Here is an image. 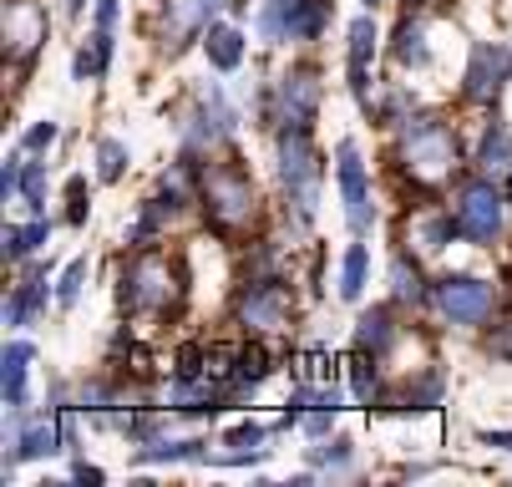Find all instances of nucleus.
<instances>
[{
	"mask_svg": "<svg viewBox=\"0 0 512 487\" xmlns=\"http://www.w3.org/2000/svg\"><path fill=\"white\" fill-rule=\"evenodd\" d=\"M198 203L218 234H244L259 214V198H254V178L239 163H213L198 178Z\"/></svg>",
	"mask_w": 512,
	"mask_h": 487,
	"instance_id": "f257e3e1",
	"label": "nucleus"
},
{
	"mask_svg": "<svg viewBox=\"0 0 512 487\" xmlns=\"http://www.w3.org/2000/svg\"><path fill=\"white\" fill-rule=\"evenodd\" d=\"M178 300H183V269L168 254L142 249L122 269V310L127 315H168Z\"/></svg>",
	"mask_w": 512,
	"mask_h": 487,
	"instance_id": "f03ea898",
	"label": "nucleus"
},
{
	"mask_svg": "<svg viewBox=\"0 0 512 487\" xmlns=\"http://www.w3.org/2000/svg\"><path fill=\"white\" fill-rule=\"evenodd\" d=\"M396 158L421 188H436V183H447L452 168H457V137H452V127L442 117H406Z\"/></svg>",
	"mask_w": 512,
	"mask_h": 487,
	"instance_id": "7ed1b4c3",
	"label": "nucleus"
},
{
	"mask_svg": "<svg viewBox=\"0 0 512 487\" xmlns=\"http://www.w3.org/2000/svg\"><path fill=\"white\" fill-rule=\"evenodd\" d=\"M279 178L289 188V203H295L300 224H310L315 203H320V153L310 143V127H279Z\"/></svg>",
	"mask_w": 512,
	"mask_h": 487,
	"instance_id": "20e7f679",
	"label": "nucleus"
},
{
	"mask_svg": "<svg viewBox=\"0 0 512 487\" xmlns=\"http://www.w3.org/2000/svg\"><path fill=\"white\" fill-rule=\"evenodd\" d=\"M335 16V0H264L259 6V36L269 46L284 41H315Z\"/></svg>",
	"mask_w": 512,
	"mask_h": 487,
	"instance_id": "39448f33",
	"label": "nucleus"
},
{
	"mask_svg": "<svg viewBox=\"0 0 512 487\" xmlns=\"http://www.w3.org/2000/svg\"><path fill=\"white\" fill-rule=\"evenodd\" d=\"M431 305L452 325H482L497 305V290L487 280H472V274H442V280L431 285Z\"/></svg>",
	"mask_w": 512,
	"mask_h": 487,
	"instance_id": "423d86ee",
	"label": "nucleus"
},
{
	"mask_svg": "<svg viewBox=\"0 0 512 487\" xmlns=\"http://www.w3.org/2000/svg\"><path fill=\"white\" fill-rule=\"evenodd\" d=\"M457 234L467 244H492L502 234V193L492 183H467L457 198Z\"/></svg>",
	"mask_w": 512,
	"mask_h": 487,
	"instance_id": "0eeeda50",
	"label": "nucleus"
},
{
	"mask_svg": "<svg viewBox=\"0 0 512 487\" xmlns=\"http://www.w3.org/2000/svg\"><path fill=\"white\" fill-rule=\"evenodd\" d=\"M335 178H340V198H345V219H350V229L365 234V229H371V219H376V208H371V178H365L360 148L350 143V137L335 148Z\"/></svg>",
	"mask_w": 512,
	"mask_h": 487,
	"instance_id": "6e6552de",
	"label": "nucleus"
},
{
	"mask_svg": "<svg viewBox=\"0 0 512 487\" xmlns=\"http://www.w3.org/2000/svg\"><path fill=\"white\" fill-rule=\"evenodd\" d=\"M46 31H51V21L36 0H6V56L16 66L36 61V51L46 46Z\"/></svg>",
	"mask_w": 512,
	"mask_h": 487,
	"instance_id": "1a4fd4ad",
	"label": "nucleus"
},
{
	"mask_svg": "<svg viewBox=\"0 0 512 487\" xmlns=\"http://www.w3.org/2000/svg\"><path fill=\"white\" fill-rule=\"evenodd\" d=\"M462 82H467L462 92H467L472 102H497V92L512 82V51H507V46H497V41H477Z\"/></svg>",
	"mask_w": 512,
	"mask_h": 487,
	"instance_id": "9d476101",
	"label": "nucleus"
},
{
	"mask_svg": "<svg viewBox=\"0 0 512 487\" xmlns=\"http://www.w3.org/2000/svg\"><path fill=\"white\" fill-rule=\"evenodd\" d=\"M234 132V107L224 102V92L218 87H203L188 122H183V137H188V148H213L218 137H229Z\"/></svg>",
	"mask_w": 512,
	"mask_h": 487,
	"instance_id": "9b49d317",
	"label": "nucleus"
},
{
	"mask_svg": "<svg viewBox=\"0 0 512 487\" xmlns=\"http://www.w3.org/2000/svg\"><path fill=\"white\" fill-rule=\"evenodd\" d=\"M284 310H289V290L284 280H244V295H239V320L249 330H274L284 325Z\"/></svg>",
	"mask_w": 512,
	"mask_h": 487,
	"instance_id": "f8f14e48",
	"label": "nucleus"
},
{
	"mask_svg": "<svg viewBox=\"0 0 512 487\" xmlns=\"http://www.w3.org/2000/svg\"><path fill=\"white\" fill-rule=\"evenodd\" d=\"M279 127H310L315 122V107H320V82L315 72H289L279 77Z\"/></svg>",
	"mask_w": 512,
	"mask_h": 487,
	"instance_id": "ddd939ff",
	"label": "nucleus"
},
{
	"mask_svg": "<svg viewBox=\"0 0 512 487\" xmlns=\"http://www.w3.org/2000/svg\"><path fill=\"white\" fill-rule=\"evenodd\" d=\"M224 6V0H168V16H163V41L168 46H188L193 36L208 31L213 11Z\"/></svg>",
	"mask_w": 512,
	"mask_h": 487,
	"instance_id": "4468645a",
	"label": "nucleus"
},
{
	"mask_svg": "<svg viewBox=\"0 0 512 487\" xmlns=\"http://www.w3.org/2000/svg\"><path fill=\"white\" fill-rule=\"evenodd\" d=\"M371 56H376V21L355 16L350 21V92H355V102H371Z\"/></svg>",
	"mask_w": 512,
	"mask_h": 487,
	"instance_id": "2eb2a0df",
	"label": "nucleus"
},
{
	"mask_svg": "<svg viewBox=\"0 0 512 487\" xmlns=\"http://www.w3.org/2000/svg\"><path fill=\"white\" fill-rule=\"evenodd\" d=\"M46 300H51V285H46V269H31L26 280L11 290V300H6V325H31L41 310H46Z\"/></svg>",
	"mask_w": 512,
	"mask_h": 487,
	"instance_id": "dca6fc26",
	"label": "nucleus"
},
{
	"mask_svg": "<svg viewBox=\"0 0 512 487\" xmlns=\"http://www.w3.org/2000/svg\"><path fill=\"white\" fill-rule=\"evenodd\" d=\"M31 361H36V345H26V340H11V345H6V361H0V386H6V406H11V411L26 406Z\"/></svg>",
	"mask_w": 512,
	"mask_h": 487,
	"instance_id": "f3484780",
	"label": "nucleus"
},
{
	"mask_svg": "<svg viewBox=\"0 0 512 487\" xmlns=\"http://www.w3.org/2000/svg\"><path fill=\"white\" fill-rule=\"evenodd\" d=\"M391 340H396V315H391V305H376V310L360 315V330H355V345H360V351L386 356Z\"/></svg>",
	"mask_w": 512,
	"mask_h": 487,
	"instance_id": "a211bd4d",
	"label": "nucleus"
},
{
	"mask_svg": "<svg viewBox=\"0 0 512 487\" xmlns=\"http://www.w3.org/2000/svg\"><path fill=\"white\" fill-rule=\"evenodd\" d=\"M457 234V214H426L416 224H406V244H416L421 254H436V249H447Z\"/></svg>",
	"mask_w": 512,
	"mask_h": 487,
	"instance_id": "6ab92c4d",
	"label": "nucleus"
},
{
	"mask_svg": "<svg viewBox=\"0 0 512 487\" xmlns=\"http://www.w3.org/2000/svg\"><path fill=\"white\" fill-rule=\"evenodd\" d=\"M436 401H442V376L426 371L421 381H406L401 391H391L381 406H386V411H426V406H436Z\"/></svg>",
	"mask_w": 512,
	"mask_h": 487,
	"instance_id": "aec40b11",
	"label": "nucleus"
},
{
	"mask_svg": "<svg viewBox=\"0 0 512 487\" xmlns=\"http://www.w3.org/2000/svg\"><path fill=\"white\" fill-rule=\"evenodd\" d=\"M203 36H208L203 51H208V61L218 66V72H234V66L244 61V31L239 26H208Z\"/></svg>",
	"mask_w": 512,
	"mask_h": 487,
	"instance_id": "412c9836",
	"label": "nucleus"
},
{
	"mask_svg": "<svg viewBox=\"0 0 512 487\" xmlns=\"http://www.w3.org/2000/svg\"><path fill=\"white\" fill-rule=\"evenodd\" d=\"M46 239H51V224H46V219L11 224V229H6V259H11V264H21V259H31Z\"/></svg>",
	"mask_w": 512,
	"mask_h": 487,
	"instance_id": "4be33fe9",
	"label": "nucleus"
},
{
	"mask_svg": "<svg viewBox=\"0 0 512 487\" xmlns=\"http://www.w3.org/2000/svg\"><path fill=\"white\" fill-rule=\"evenodd\" d=\"M365 274H371V249L350 244V249H345V264H340V300H360Z\"/></svg>",
	"mask_w": 512,
	"mask_h": 487,
	"instance_id": "5701e85b",
	"label": "nucleus"
},
{
	"mask_svg": "<svg viewBox=\"0 0 512 487\" xmlns=\"http://www.w3.org/2000/svg\"><path fill=\"white\" fill-rule=\"evenodd\" d=\"M477 163H482V168H507V163H512V132H507V122H492V127L482 132Z\"/></svg>",
	"mask_w": 512,
	"mask_h": 487,
	"instance_id": "b1692460",
	"label": "nucleus"
},
{
	"mask_svg": "<svg viewBox=\"0 0 512 487\" xmlns=\"http://www.w3.org/2000/svg\"><path fill=\"white\" fill-rule=\"evenodd\" d=\"M396 61H401V66H426V61H431L426 31H421L416 21H401V31H396Z\"/></svg>",
	"mask_w": 512,
	"mask_h": 487,
	"instance_id": "393cba45",
	"label": "nucleus"
},
{
	"mask_svg": "<svg viewBox=\"0 0 512 487\" xmlns=\"http://www.w3.org/2000/svg\"><path fill=\"white\" fill-rule=\"evenodd\" d=\"M183 457H208V452H203L198 437H188V442H158V447H142L137 452V462H183Z\"/></svg>",
	"mask_w": 512,
	"mask_h": 487,
	"instance_id": "a878e982",
	"label": "nucleus"
},
{
	"mask_svg": "<svg viewBox=\"0 0 512 487\" xmlns=\"http://www.w3.org/2000/svg\"><path fill=\"white\" fill-rule=\"evenodd\" d=\"M122 168H127V148L117 143V137H102V143H97V178L102 183H117Z\"/></svg>",
	"mask_w": 512,
	"mask_h": 487,
	"instance_id": "bb28decb",
	"label": "nucleus"
},
{
	"mask_svg": "<svg viewBox=\"0 0 512 487\" xmlns=\"http://www.w3.org/2000/svg\"><path fill=\"white\" fill-rule=\"evenodd\" d=\"M391 290H396V300H421V274H416V264H406V254L391 259Z\"/></svg>",
	"mask_w": 512,
	"mask_h": 487,
	"instance_id": "cd10ccee",
	"label": "nucleus"
},
{
	"mask_svg": "<svg viewBox=\"0 0 512 487\" xmlns=\"http://www.w3.org/2000/svg\"><path fill=\"white\" fill-rule=\"evenodd\" d=\"M82 285H87V259H71V264L61 269V285H56V305H77Z\"/></svg>",
	"mask_w": 512,
	"mask_h": 487,
	"instance_id": "c85d7f7f",
	"label": "nucleus"
},
{
	"mask_svg": "<svg viewBox=\"0 0 512 487\" xmlns=\"http://www.w3.org/2000/svg\"><path fill=\"white\" fill-rule=\"evenodd\" d=\"M21 203L31 208V214H41V203H46V168L41 163H26V173H21Z\"/></svg>",
	"mask_w": 512,
	"mask_h": 487,
	"instance_id": "c756f323",
	"label": "nucleus"
},
{
	"mask_svg": "<svg viewBox=\"0 0 512 487\" xmlns=\"http://www.w3.org/2000/svg\"><path fill=\"white\" fill-rule=\"evenodd\" d=\"M66 203H71L66 219H71V224H87V178H82V173L66 183Z\"/></svg>",
	"mask_w": 512,
	"mask_h": 487,
	"instance_id": "7c9ffc66",
	"label": "nucleus"
},
{
	"mask_svg": "<svg viewBox=\"0 0 512 487\" xmlns=\"http://www.w3.org/2000/svg\"><path fill=\"white\" fill-rule=\"evenodd\" d=\"M51 143H56V122H36V127L21 137L26 153H41V148H51Z\"/></svg>",
	"mask_w": 512,
	"mask_h": 487,
	"instance_id": "2f4dec72",
	"label": "nucleus"
},
{
	"mask_svg": "<svg viewBox=\"0 0 512 487\" xmlns=\"http://www.w3.org/2000/svg\"><path fill=\"white\" fill-rule=\"evenodd\" d=\"M21 173H26V163H21V158H11L6 168H0V198H6V203L21 193Z\"/></svg>",
	"mask_w": 512,
	"mask_h": 487,
	"instance_id": "473e14b6",
	"label": "nucleus"
},
{
	"mask_svg": "<svg viewBox=\"0 0 512 487\" xmlns=\"http://www.w3.org/2000/svg\"><path fill=\"white\" fill-rule=\"evenodd\" d=\"M259 442H264V427H254V422L229 432V447H259Z\"/></svg>",
	"mask_w": 512,
	"mask_h": 487,
	"instance_id": "72a5a7b5",
	"label": "nucleus"
},
{
	"mask_svg": "<svg viewBox=\"0 0 512 487\" xmlns=\"http://www.w3.org/2000/svg\"><path fill=\"white\" fill-rule=\"evenodd\" d=\"M117 26V0H97V31H112Z\"/></svg>",
	"mask_w": 512,
	"mask_h": 487,
	"instance_id": "f704fd0d",
	"label": "nucleus"
},
{
	"mask_svg": "<svg viewBox=\"0 0 512 487\" xmlns=\"http://www.w3.org/2000/svg\"><path fill=\"white\" fill-rule=\"evenodd\" d=\"M492 351H497L502 361H512V320H507V325H502V330L492 335Z\"/></svg>",
	"mask_w": 512,
	"mask_h": 487,
	"instance_id": "c9c22d12",
	"label": "nucleus"
},
{
	"mask_svg": "<svg viewBox=\"0 0 512 487\" xmlns=\"http://www.w3.org/2000/svg\"><path fill=\"white\" fill-rule=\"evenodd\" d=\"M482 442H487V447H502V452H512V432H482Z\"/></svg>",
	"mask_w": 512,
	"mask_h": 487,
	"instance_id": "e433bc0d",
	"label": "nucleus"
},
{
	"mask_svg": "<svg viewBox=\"0 0 512 487\" xmlns=\"http://www.w3.org/2000/svg\"><path fill=\"white\" fill-rule=\"evenodd\" d=\"M71 472H77V482H102V472H97V467H87V462H77Z\"/></svg>",
	"mask_w": 512,
	"mask_h": 487,
	"instance_id": "4c0bfd02",
	"label": "nucleus"
}]
</instances>
